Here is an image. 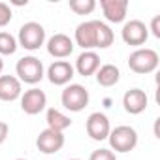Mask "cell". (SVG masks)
I'll list each match as a JSON object with an SVG mask.
<instances>
[{
  "label": "cell",
  "mask_w": 160,
  "mask_h": 160,
  "mask_svg": "<svg viewBox=\"0 0 160 160\" xmlns=\"http://www.w3.org/2000/svg\"><path fill=\"white\" fill-rule=\"evenodd\" d=\"M158 64H160V57L151 47H138L128 57V68L136 73H141V75L152 73L158 68Z\"/></svg>",
  "instance_id": "obj_1"
},
{
  "label": "cell",
  "mask_w": 160,
  "mask_h": 160,
  "mask_svg": "<svg viewBox=\"0 0 160 160\" xmlns=\"http://www.w3.org/2000/svg\"><path fill=\"white\" fill-rule=\"evenodd\" d=\"M15 73H17V79L21 83H28V85H36L40 83L43 75H45V70H43V64L40 58L36 57H23L17 60L15 64Z\"/></svg>",
  "instance_id": "obj_2"
},
{
  "label": "cell",
  "mask_w": 160,
  "mask_h": 160,
  "mask_svg": "<svg viewBox=\"0 0 160 160\" xmlns=\"http://www.w3.org/2000/svg\"><path fill=\"white\" fill-rule=\"evenodd\" d=\"M108 139H109L111 151H115V152H130L138 145V132L132 126L121 124V126L111 128Z\"/></svg>",
  "instance_id": "obj_3"
},
{
  "label": "cell",
  "mask_w": 160,
  "mask_h": 160,
  "mask_svg": "<svg viewBox=\"0 0 160 160\" xmlns=\"http://www.w3.org/2000/svg\"><path fill=\"white\" fill-rule=\"evenodd\" d=\"M60 102H62L64 109L79 113L89 106V91L79 83H70L64 87V91L60 94Z\"/></svg>",
  "instance_id": "obj_4"
},
{
  "label": "cell",
  "mask_w": 160,
  "mask_h": 160,
  "mask_svg": "<svg viewBox=\"0 0 160 160\" xmlns=\"http://www.w3.org/2000/svg\"><path fill=\"white\" fill-rule=\"evenodd\" d=\"M17 43L27 49V51H36L45 43V28L36 23V21H28L19 28V36H17Z\"/></svg>",
  "instance_id": "obj_5"
},
{
  "label": "cell",
  "mask_w": 160,
  "mask_h": 160,
  "mask_svg": "<svg viewBox=\"0 0 160 160\" xmlns=\"http://www.w3.org/2000/svg\"><path fill=\"white\" fill-rule=\"evenodd\" d=\"M121 36H122V42L126 45H134V47H139L147 42L149 38V28L143 21L139 19H130L124 23L122 30H121Z\"/></svg>",
  "instance_id": "obj_6"
},
{
  "label": "cell",
  "mask_w": 160,
  "mask_h": 160,
  "mask_svg": "<svg viewBox=\"0 0 160 160\" xmlns=\"http://www.w3.org/2000/svg\"><path fill=\"white\" fill-rule=\"evenodd\" d=\"M85 130H87V134H89L91 139L104 141V139H108V136L111 132V124H109V119L104 113L94 111V113L89 115V119L85 122Z\"/></svg>",
  "instance_id": "obj_7"
},
{
  "label": "cell",
  "mask_w": 160,
  "mask_h": 160,
  "mask_svg": "<svg viewBox=\"0 0 160 160\" xmlns=\"http://www.w3.org/2000/svg\"><path fill=\"white\" fill-rule=\"evenodd\" d=\"M64 143H66L64 134L62 132H55L51 128L42 130L40 136L36 138V147L43 154H55V152H58L64 147Z\"/></svg>",
  "instance_id": "obj_8"
},
{
  "label": "cell",
  "mask_w": 160,
  "mask_h": 160,
  "mask_svg": "<svg viewBox=\"0 0 160 160\" xmlns=\"http://www.w3.org/2000/svg\"><path fill=\"white\" fill-rule=\"evenodd\" d=\"M47 106V96L42 89H28L21 94V109L27 113V115H38L45 109Z\"/></svg>",
  "instance_id": "obj_9"
},
{
  "label": "cell",
  "mask_w": 160,
  "mask_h": 160,
  "mask_svg": "<svg viewBox=\"0 0 160 160\" xmlns=\"http://www.w3.org/2000/svg\"><path fill=\"white\" fill-rule=\"evenodd\" d=\"M73 73H75V70L68 60H55L47 68V79L53 85H58V87L70 85V81L73 79Z\"/></svg>",
  "instance_id": "obj_10"
},
{
  "label": "cell",
  "mask_w": 160,
  "mask_h": 160,
  "mask_svg": "<svg viewBox=\"0 0 160 160\" xmlns=\"http://www.w3.org/2000/svg\"><path fill=\"white\" fill-rule=\"evenodd\" d=\"M75 43L83 51H94L96 49V19L83 21L75 28Z\"/></svg>",
  "instance_id": "obj_11"
},
{
  "label": "cell",
  "mask_w": 160,
  "mask_h": 160,
  "mask_svg": "<svg viewBox=\"0 0 160 160\" xmlns=\"http://www.w3.org/2000/svg\"><path fill=\"white\" fill-rule=\"evenodd\" d=\"M73 47H75L73 40L68 34H62V32H58V34H55L47 40V53L51 57L58 58V60L70 57L73 53Z\"/></svg>",
  "instance_id": "obj_12"
},
{
  "label": "cell",
  "mask_w": 160,
  "mask_h": 160,
  "mask_svg": "<svg viewBox=\"0 0 160 160\" xmlns=\"http://www.w3.org/2000/svg\"><path fill=\"white\" fill-rule=\"evenodd\" d=\"M147 104H149V98H147V92L141 91V89H130L124 92L122 96V106H124V111L130 113V115H139L147 109Z\"/></svg>",
  "instance_id": "obj_13"
},
{
  "label": "cell",
  "mask_w": 160,
  "mask_h": 160,
  "mask_svg": "<svg viewBox=\"0 0 160 160\" xmlns=\"http://www.w3.org/2000/svg\"><path fill=\"white\" fill-rule=\"evenodd\" d=\"M104 17L109 23H122L128 13V0H100Z\"/></svg>",
  "instance_id": "obj_14"
},
{
  "label": "cell",
  "mask_w": 160,
  "mask_h": 160,
  "mask_svg": "<svg viewBox=\"0 0 160 160\" xmlns=\"http://www.w3.org/2000/svg\"><path fill=\"white\" fill-rule=\"evenodd\" d=\"M23 87L15 75H0V100L2 102H13L21 98Z\"/></svg>",
  "instance_id": "obj_15"
},
{
  "label": "cell",
  "mask_w": 160,
  "mask_h": 160,
  "mask_svg": "<svg viewBox=\"0 0 160 160\" xmlns=\"http://www.w3.org/2000/svg\"><path fill=\"white\" fill-rule=\"evenodd\" d=\"M98 68H100V57H98V53L96 51H83L81 55L77 57L73 70L79 75L89 77V75H94Z\"/></svg>",
  "instance_id": "obj_16"
},
{
  "label": "cell",
  "mask_w": 160,
  "mask_h": 160,
  "mask_svg": "<svg viewBox=\"0 0 160 160\" xmlns=\"http://www.w3.org/2000/svg\"><path fill=\"white\" fill-rule=\"evenodd\" d=\"M96 81L100 87H115L119 83V79H121V70L115 66V64H100V68L96 70Z\"/></svg>",
  "instance_id": "obj_17"
},
{
  "label": "cell",
  "mask_w": 160,
  "mask_h": 160,
  "mask_svg": "<svg viewBox=\"0 0 160 160\" xmlns=\"http://www.w3.org/2000/svg\"><path fill=\"white\" fill-rule=\"evenodd\" d=\"M45 121H47V128H51V130H55V132H62V134H64L66 128L72 126V119H70L68 115H64L62 111L55 109V108L47 109Z\"/></svg>",
  "instance_id": "obj_18"
},
{
  "label": "cell",
  "mask_w": 160,
  "mask_h": 160,
  "mask_svg": "<svg viewBox=\"0 0 160 160\" xmlns=\"http://www.w3.org/2000/svg\"><path fill=\"white\" fill-rule=\"evenodd\" d=\"M113 40H115L113 30L106 23L96 19V49H108L113 43Z\"/></svg>",
  "instance_id": "obj_19"
},
{
  "label": "cell",
  "mask_w": 160,
  "mask_h": 160,
  "mask_svg": "<svg viewBox=\"0 0 160 160\" xmlns=\"http://www.w3.org/2000/svg\"><path fill=\"white\" fill-rule=\"evenodd\" d=\"M17 47H19V43H17L15 36H12L6 30L0 32V57L2 55H13L17 51Z\"/></svg>",
  "instance_id": "obj_20"
},
{
  "label": "cell",
  "mask_w": 160,
  "mask_h": 160,
  "mask_svg": "<svg viewBox=\"0 0 160 160\" xmlns=\"http://www.w3.org/2000/svg\"><path fill=\"white\" fill-rule=\"evenodd\" d=\"M70 10L77 15H89L96 10L94 0H70Z\"/></svg>",
  "instance_id": "obj_21"
},
{
  "label": "cell",
  "mask_w": 160,
  "mask_h": 160,
  "mask_svg": "<svg viewBox=\"0 0 160 160\" xmlns=\"http://www.w3.org/2000/svg\"><path fill=\"white\" fill-rule=\"evenodd\" d=\"M89 160H117V154L111 149H96L91 152Z\"/></svg>",
  "instance_id": "obj_22"
},
{
  "label": "cell",
  "mask_w": 160,
  "mask_h": 160,
  "mask_svg": "<svg viewBox=\"0 0 160 160\" xmlns=\"http://www.w3.org/2000/svg\"><path fill=\"white\" fill-rule=\"evenodd\" d=\"M12 17H13V13H12L10 4L0 2V28H4V27L12 21Z\"/></svg>",
  "instance_id": "obj_23"
},
{
  "label": "cell",
  "mask_w": 160,
  "mask_h": 160,
  "mask_svg": "<svg viewBox=\"0 0 160 160\" xmlns=\"http://www.w3.org/2000/svg\"><path fill=\"white\" fill-rule=\"evenodd\" d=\"M154 38H160V15H154L152 21H151V27H147Z\"/></svg>",
  "instance_id": "obj_24"
},
{
  "label": "cell",
  "mask_w": 160,
  "mask_h": 160,
  "mask_svg": "<svg viewBox=\"0 0 160 160\" xmlns=\"http://www.w3.org/2000/svg\"><path fill=\"white\" fill-rule=\"evenodd\" d=\"M10 136V124L4 122V121H0V145H2Z\"/></svg>",
  "instance_id": "obj_25"
},
{
  "label": "cell",
  "mask_w": 160,
  "mask_h": 160,
  "mask_svg": "<svg viewBox=\"0 0 160 160\" xmlns=\"http://www.w3.org/2000/svg\"><path fill=\"white\" fill-rule=\"evenodd\" d=\"M2 70H4V60H2V57H0V73H2Z\"/></svg>",
  "instance_id": "obj_26"
},
{
  "label": "cell",
  "mask_w": 160,
  "mask_h": 160,
  "mask_svg": "<svg viewBox=\"0 0 160 160\" xmlns=\"http://www.w3.org/2000/svg\"><path fill=\"white\" fill-rule=\"evenodd\" d=\"M70 160H81V158H70Z\"/></svg>",
  "instance_id": "obj_27"
},
{
  "label": "cell",
  "mask_w": 160,
  "mask_h": 160,
  "mask_svg": "<svg viewBox=\"0 0 160 160\" xmlns=\"http://www.w3.org/2000/svg\"><path fill=\"white\" fill-rule=\"evenodd\" d=\"M15 160H27V158H15Z\"/></svg>",
  "instance_id": "obj_28"
}]
</instances>
